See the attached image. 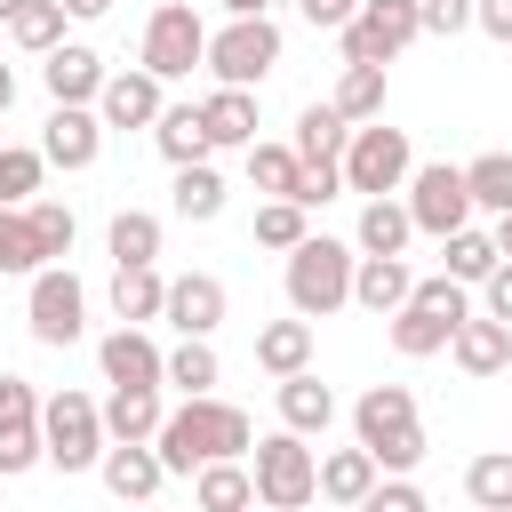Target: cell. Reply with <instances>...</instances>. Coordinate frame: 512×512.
I'll list each match as a JSON object with an SVG mask.
<instances>
[{
  "label": "cell",
  "instance_id": "cell-50",
  "mask_svg": "<svg viewBox=\"0 0 512 512\" xmlns=\"http://www.w3.org/2000/svg\"><path fill=\"white\" fill-rule=\"evenodd\" d=\"M480 312L512 328V264H496V272H488V288H480Z\"/></svg>",
  "mask_w": 512,
  "mask_h": 512
},
{
  "label": "cell",
  "instance_id": "cell-27",
  "mask_svg": "<svg viewBox=\"0 0 512 512\" xmlns=\"http://www.w3.org/2000/svg\"><path fill=\"white\" fill-rule=\"evenodd\" d=\"M160 424H168L160 392H112L104 400V440L112 448H144V440H160Z\"/></svg>",
  "mask_w": 512,
  "mask_h": 512
},
{
  "label": "cell",
  "instance_id": "cell-39",
  "mask_svg": "<svg viewBox=\"0 0 512 512\" xmlns=\"http://www.w3.org/2000/svg\"><path fill=\"white\" fill-rule=\"evenodd\" d=\"M464 496H472L480 512H512V448L472 456V464H464Z\"/></svg>",
  "mask_w": 512,
  "mask_h": 512
},
{
  "label": "cell",
  "instance_id": "cell-36",
  "mask_svg": "<svg viewBox=\"0 0 512 512\" xmlns=\"http://www.w3.org/2000/svg\"><path fill=\"white\" fill-rule=\"evenodd\" d=\"M352 128H368V120H384V64H344V80H336V96H328Z\"/></svg>",
  "mask_w": 512,
  "mask_h": 512
},
{
  "label": "cell",
  "instance_id": "cell-37",
  "mask_svg": "<svg viewBox=\"0 0 512 512\" xmlns=\"http://www.w3.org/2000/svg\"><path fill=\"white\" fill-rule=\"evenodd\" d=\"M296 176H304V160L288 152V144H248V184L264 192V200H296Z\"/></svg>",
  "mask_w": 512,
  "mask_h": 512
},
{
  "label": "cell",
  "instance_id": "cell-45",
  "mask_svg": "<svg viewBox=\"0 0 512 512\" xmlns=\"http://www.w3.org/2000/svg\"><path fill=\"white\" fill-rule=\"evenodd\" d=\"M24 216H32V232H40V256H48V264H64V256H72V240H80L72 208H64V200H32Z\"/></svg>",
  "mask_w": 512,
  "mask_h": 512
},
{
  "label": "cell",
  "instance_id": "cell-32",
  "mask_svg": "<svg viewBox=\"0 0 512 512\" xmlns=\"http://www.w3.org/2000/svg\"><path fill=\"white\" fill-rule=\"evenodd\" d=\"M216 376H224L216 344H208V336H176V352H168V392H184V400H208V392H216Z\"/></svg>",
  "mask_w": 512,
  "mask_h": 512
},
{
  "label": "cell",
  "instance_id": "cell-44",
  "mask_svg": "<svg viewBox=\"0 0 512 512\" xmlns=\"http://www.w3.org/2000/svg\"><path fill=\"white\" fill-rule=\"evenodd\" d=\"M416 312H432V320H448V328H464L480 304H472V288L464 280H448V272H432V280H416V296H408Z\"/></svg>",
  "mask_w": 512,
  "mask_h": 512
},
{
  "label": "cell",
  "instance_id": "cell-51",
  "mask_svg": "<svg viewBox=\"0 0 512 512\" xmlns=\"http://www.w3.org/2000/svg\"><path fill=\"white\" fill-rule=\"evenodd\" d=\"M472 32H488V40L512 48V0H472Z\"/></svg>",
  "mask_w": 512,
  "mask_h": 512
},
{
  "label": "cell",
  "instance_id": "cell-34",
  "mask_svg": "<svg viewBox=\"0 0 512 512\" xmlns=\"http://www.w3.org/2000/svg\"><path fill=\"white\" fill-rule=\"evenodd\" d=\"M440 248H448V264H440V272H448V280H464V288H488V272L504 264V256H496V232H480V224L448 232Z\"/></svg>",
  "mask_w": 512,
  "mask_h": 512
},
{
  "label": "cell",
  "instance_id": "cell-2",
  "mask_svg": "<svg viewBox=\"0 0 512 512\" xmlns=\"http://www.w3.org/2000/svg\"><path fill=\"white\" fill-rule=\"evenodd\" d=\"M352 440L376 456L384 480H408L424 464V424H416V392L408 384H368L352 400Z\"/></svg>",
  "mask_w": 512,
  "mask_h": 512
},
{
  "label": "cell",
  "instance_id": "cell-31",
  "mask_svg": "<svg viewBox=\"0 0 512 512\" xmlns=\"http://www.w3.org/2000/svg\"><path fill=\"white\" fill-rule=\"evenodd\" d=\"M192 504L200 512H256V472L248 464H200L192 472Z\"/></svg>",
  "mask_w": 512,
  "mask_h": 512
},
{
  "label": "cell",
  "instance_id": "cell-6",
  "mask_svg": "<svg viewBox=\"0 0 512 512\" xmlns=\"http://www.w3.org/2000/svg\"><path fill=\"white\" fill-rule=\"evenodd\" d=\"M280 24L272 16H224V32H208V72L216 88H264L280 72Z\"/></svg>",
  "mask_w": 512,
  "mask_h": 512
},
{
  "label": "cell",
  "instance_id": "cell-9",
  "mask_svg": "<svg viewBox=\"0 0 512 512\" xmlns=\"http://www.w3.org/2000/svg\"><path fill=\"white\" fill-rule=\"evenodd\" d=\"M400 200H408V216H416L424 240H448V232L472 224V184H464L456 160H416V176H408Z\"/></svg>",
  "mask_w": 512,
  "mask_h": 512
},
{
  "label": "cell",
  "instance_id": "cell-43",
  "mask_svg": "<svg viewBox=\"0 0 512 512\" xmlns=\"http://www.w3.org/2000/svg\"><path fill=\"white\" fill-rule=\"evenodd\" d=\"M0 272H48V256H40V232H32V216L24 208H0Z\"/></svg>",
  "mask_w": 512,
  "mask_h": 512
},
{
  "label": "cell",
  "instance_id": "cell-17",
  "mask_svg": "<svg viewBox=\"0 0 512 512\" xmlns=\"http://www.w3.org/2000/svg\"><path fill=\"white\" fill-rule=\"evenodd\" d=\"M160 112H168V96H160V80L144 64L136 72H112L104 96H96V120L104 128H160Z\"/></svg>",
  "mask_w": 512,
  "mask_h": 512
},
{
  "label": "cell",
  "instance_id": "cell-35",
  "mask_svg": "<svg viewBox=\"0 0 512 512\" xmlns=\"http://www.w3.org/2000/svg\"><path fill=\"white\" fill-rule=\"evenodd\" d=\"M384 336H392V352H400V360H432V352H448V344H456V328H448V320H432V312H416V304H400V312L384 320Z\"/></svg>",
  "mask_w": 512,
  "mask_h": 512
},
{
  "label": "cell",
  "instance_id": "cell-28",
  "mask_svg": "<svg viewBox=\"0 0 512 512\" xmlns=\"http://www.w3.org/2000/svg\"><path fill=\"white\" fill-rule=\"evenodd\" d=\"M152 144H160V160L168 168H200L216 144H208V120H200V104H168L160 112V128H152Z\"/></svg>",
  "mask_w": 512,
  "mask_h": 512
},
{
  "label": "cell",
  "instance_id": "cell-42",
  "mask_svg": "<svg viewBox=\"0 0 512 512\" xmlns=\"http://www.w3.org/2000/svg\"><path fill=\"white\" fill-rule=\"evenodd\" d=\"M464 184H472V208L512 216V152H480V160H464Z\"/></svg>",
  "mask_w": 512,
  "mask_h": 512
},
{
  "label": "cell",
  "instance_id": "cell-16",
  "mask_svg": "<svg viewBox=\"0 0 512 512\" xmlns=\"http://www.w3.org/2000/svg\"><path fill=\"white\" fill-rule=\"evenodd\" d=\"M104 80H112V72H104V56H96L88 40H64V48L40 64L48 104H96V96H104Z\"/></svg>",
  "mask_w": 512,
  "mask_h": 512
},
{
  "label": "cell",
  "instance_id": "cell-29",
  "mask_svg": "<svg viewBox=\"0 0 512 512\" xmlns=\"http://www.w3.org/2000/svg\"><path fill=\"white\" fill-rule=\"evenodd\" d=\"M104 248H112V272H144V264H160V216H152V208H120L112 232H104Z\"/></svg>",
  "mask_w": 512,
  "mask_h": 512
},
{
  "label": "cell",
  "instance_id": "cell-10",
  "mask_svg": "<svg viewBox=\"0 0 512 512\" xmlns=\"http://www.w3.org/2000/svg\"><path fill=\"white\" fill-rule=\"evenodd\" d=\"M24 320H32V344H48V352H64V344H80V336H88V288L72 280V264L32 272Z\"/></svg>",
  "mask_w": 512,
  "mask_h": 512
},
{
  "label": "cell",
  "instance_id": "cell-20",
  "mask_svg": "<svg viewBox=\"0 0 512 512\" xmlns=\"http://www.w3.org/2000/svg\"><path fill=\"white\" fill-rule=\"evenodd\" d=\"M344 144H352V120H344L336 104H304V112H296L288 152H296L304 168H344Z\"/></svg>",
  "mask_w": 512,
  "mask_h": 512
},
{
  "label": "cell",
  "instance_id": "cell-18",
  "mask_svg": "<svg viewBox=\"0 0 512 512\" xmlns=\"http://www.w3.org/2000/svg\"><path fill=\"white\" fill-rule=\"evenodd\" d=\"M272 400H280V432H296V440H320V432L336 424V392H328L312 368H304V376H280Z\"/></svg>",
  "mask_w": 512,
  "mask_h": 512
},
{
  "label": "cell",
  "instance_id": "cell-13",
  "mask_svg": "<svg viewBox=\"0 0 512 512\" xmlns=\"http://www.w3.org/2000/svg\"><path fill=\"white\" fill-rule=\"evenodd\" d=\"M40 160L64 168V176L96 168V160H104V120H96V104H48V120H40Z\"/></svg>",
  "mask_w": 512,
  "mask_h": 512
},
{
  "label": "cell",
  "instance_id": "cell-57",
  "mask_svg": "<svg viewBox=\"0 0 512 512\" xmlns=\"http://www.w3.org/2000/svg\"><path fill=\"white\" fill-rule=\"evenodd\" d=\"M256 512H264V504H256Z\"/></svg>",
  "mask_w": 512,
  "mask_h": 512
},
{
  "label": "cell",
  "instance_id": "cell-47",
  "mask_svg": "<svg viewBox=\"0 0 512 512\" xmlns=\"http://www.w3.org/2000/svg\"><path fill=\"white\" fill-rule=\"evenodd\" d=\"M352 512H432V504H424V488H416V480H376V496H368V504H352Z\"/></svg>",
  "mask_w": 512,
  "mask_h": 512
},
{
  "label": "cell",
  "instance_id": "cell-41",
  "mask_svg": "<svg viewBox=\"0 0 512 512\" xmlns=\"http://www.w3.org/2000/svg\"><path fill=\"white\" fill-rule=\"evenodd\" d=\"M304 240H312V208H296V200H264V208H256V248L296 256Z\"/></svg>",
  "mask_w": 512,
  "mask_h": 512
},
{
  "label": "cell",
  "instance_id": "cell-55",
  "mask_svg": "<svg viewBox=\"0 0 512 512\" xmlns=\"http://www.w3.org/2000/svg\"><path fill=\"white\" fill-rule=\"evenodd\" d=\"M8 104H16V64H0V120H8Z\"/></svg>",
  "mask_w": 512,
  "mask_h": 512
},
{
  "label": "cell",
  "instance_id": "cell-40",
  "mask_svg": "<svg viewBox=\"0 0 512 512\" xmlns=\"http://www.w3.org/2000/svg\"><path fill=\"white\" fill-rule=\"evenodd\" d=\"M64 24H72V16H64L56 0H32V8H24L16 24H8V40H16L24 56H40V64H48V56L64 48Z\"/></svg>",
  "mask_w": 512,
  "mask_h": 512
},
{
  "label": "cell",
  "instance_id": "cell-46",
  "mask_svg": "<svg viewBox=\"0 0 512 512\" xmlns=\"http://www.w3.org/2000/svg\"><path fill=\"white\" fill-rule=\"evenodd\" d=\"M416 16H424V32H432V40L472 32V0H416Z\"/></svg>",
  "mask_w": 512,
  "mask_h": 512
},
{
  "label": "cell",
  "instance_id": "cell-7",
  "mask_svg": "<svg viewBox=\"0 0 512 512\" xmlns=\"http://www.w3.org/2000/svg\"><path fill=\"white\" fill-rule=\"evenodd\" d=\"M408 176H416V144H408V128H384V120L352 128V144H344V192H360V200H392V192H408Z\"/></svg>",
  "mask_w": 512,
  "mask_h": 512
},
{
  "label": "cell",
  "instance_id": "cell-48",
  "mask_svg": "<svg viewBox=\"0 0 512 512\" xmlns=\"http://www.w3.org/2000/svg\"><path fill=\"white\" fill-rule=\"evenodd\" d=\"M336 192H344V168H304L296 176V208H328Z\"/></svg>",
  "mask_w": 512,
  "mask_h": 512
},
{
  "label": "cell",
  "instance_id": "cell-56",
  "mask_svg": "<svg viewBox=\"0 0 512 512\" xmlns=\"http://www.w3.org/2000/svg\"><path fill=\"white\" fill-rule=\"evenodd\" d=\"M24 8H32V0H0V24H16V16H24Z\"/></svg>",
  "mask_w": 512,
  "mask_h": 512
},
{
  "label": "cell",
  "instance_id": "cell-33",
  "mask_svg": "<svg viewBox=\"0 0 512 512\" xmlns=\"http://www.w3.org/2000/svg\"><path fill=\"white\" fill-rule=\"evenodd\" d=\"M168 208L184 216V224H216L224 216V176L200 160V168H176V184H168Z\"/></svg>",
  "mask_w": 512,
  "mask_h": 512
},
{
  "label": "cell",
  "instance_id": "cell-3",
  "mask_svg": "<svg viewBox=\"0 0 512 512\" xmlns=\"http://www.w3.org/2000/svg\"><path fill=\"white\" fill-rule=\"evenodd\" d=\"M352 272H360V248L312 232V240L288 256V272H280L288 312H296V320H328V312H344V304H352Z\"/></svg>",
  "mask_w": 512,
  "mask_h": 512
},
{
  "label": "cell",
  "instance_id": "cell-19",
  "mask_svg": "<svg viewBox=\"0 0 512 512\" xmlns=\"http://www.w3.org/2000/svg\"><path fill=\"white\" fill-rule=\"evenodd\" d=\"M96 480H104L120 504H152V496L168 488V464H160V448H152V440H144V448H104Z\"/></svg>",
  "mask_w": 512,
  "mask_h": 512
},
{
  "label": "cell",
  "instance_id": "cell-4",
  "mask_svg": "<svg viewBox=\"0 0 512 512\" xmlns=\"http://www.w3.org/2000/svg\"><path fill=\"white\" fill-rule=\"evenodd\" d=\"M40 440H48V464L56 472H96L104 464V400H88V392H48L40 400Z\"/></svg>",
  "mask_w": 512,
  "mask_h": 512
},
{
  "label": "cell",
  "instance_id": "cell-24",
  "mask_svg": "<svg viewBox=\"0 0 512 512\" xmlns=\"http://www.w3.org/2000/svg\"><path fill=\"white\" fill-rule=\"evenodd\" d=\"M376 480H384V472H376V456H368L360 440H352V448H328V456H320V496H328L336 512L368 504V496H376Z\"/></svg>",
  "mask_w": 512,
  "mask_h": 512
},
{
  "label": "cell",
  "instance_id": "cell-1",
  "mask_svg": "<svg viewBox=\"0 0 512 512\" xmlns=\"http://www.w3.org/2000/svg\"><path fill=\"white\" fill-rule=\"evenodd\" d=\"M152 448H160L168 480H192L200 464H248L256 424H248V408H232V400H216V392H208V400H176Z\"/></svg>",
  "mask_w": 512,
  "mask_h": 512
},
{
  "label": "cell",
  "instance_id": "cell-49",
  "mask_svg": "<svg viewBox=\"0 0 512 512\" xmlns=\"http://www.w3.org/2000/svg\"><path fill=\"white\" fill-rule=\"evenodd\" d=\"M296 16H304L312 32H344V24L360 16V0H296Z\"/></svg>",
  "mask_w": 512,
  "mask_h": 512
},
{
  "label": "cell",
  "instance_id": "cell-5",
  "mask_svg": "<svg viewBox=\"0 0 512 512\" xmlns=\"http://www.w3.org/2000/svg\"><path fill=\"white\" fill-rule=\"evenodd\" d=\"M248 472H256V504H264V512H304V504L320 496V456H312V440H296V432H264V440L248 448Z\"/></svg>",
  "mask_w": 512,
  "mask_h": 512
},
{
  "label": "cell",
  "instance_id": "cell-52",
  "mask_svg": "<svg viewBox=\"0 0 512 512\" xmlns=\"http://www.w3.org/2000/svg\"><path fill=\"white\" fill-rule=\"evenodd\" d=\"M56 8H64V16H72V24H96V16H104V8H112V0H56Z\"/></svg>",
  "mask_w": 512,
  "mask_h": 512
},
{
  "label": "cell",
  "instance_id": "cell-53",
  "mask_svg": "<svg viewBox=\"0 0 512 512\" xmlns=\"http://www.w3.org/2000/svg\"><path fill=\"white\" fill-rule=\"evenodd\" d=\"M224 16H272V0H224Z\"/></svg>",
  "mask_w": 512,
  "mask_h": 512
},
{
  "label": "cell",
  "instance_id": "cell-23",
  "mask_svg": "<svg viewBox=\"0 0 512 512\" xmlns=\"http://www.w3.org/2000/svg\"><path fill=\"white\" fill-rule=\"evenodd\" d=\"M408 240H416V216H408L400 192L392 200H360V224H352V248L360 256H408Z\"/></svg>",
  "mask_w": 512,
  "mask_h": 512
},
{
  "label": "cell",
  "instance_id": "cell-38",
  "mask_svg": "<svg viewBox=\"0 0 512 512\" xmlns=\"http://www.w3.org/2000/svg\"><path fill=\"white\" fill-rule=\"evenodd\" d=\"M40 176H48L40 144H0V208H32L40 200Z\"/></svg>",
  "mask_w": 512,
  "mask_h": 512
},
{
  "label": "cell",
  "instance_id": "cell-12",
  "mask_svg": "<svg viewBox=\"0 0 512 512\" xmlns=\"http://www.w3.org/2000/svg\"><path fill=\"white\" fill-rule=\"evenodd\" d=\"M48 464V440H40V392L24 376H0V480Z\"/></svg>",
  "mask_w": 512,
  "mask_h": 512
},
{
  "label": "cell",
  "instance_id": "cell-11",
  "mask_svg": "<svg viewBox=\"0 0 512 512\" xmlns=\"http://www.w3.org/2000/svg\"><path fill=\"white\" fill-rule=\"evenodd\" d=\"M408 40H424V16H416V0H360V16L336 32L344 64H392Z\"/></svg>",
  "mask_w": 512,
  "mask_h": 512
},
{
  "label": "cell",
  "instance_id": "cell-8",
  "mask_svg": "<svg viewBox=\"0 0 512 512\" xmlns=\"http://www.w3.org/2000/svg\"><path fill=\"white\" fill-rule=\"evenodd\" d=\"M160 88L168 80H192V64H208V24H200V8L192 0H160L152 8V24H144V56H136Z\"/></svg>",
  "mask_w": 512,
  "mask_h": 512
},
{
  "label": "cell",
  "instance_id": "cell-26",
  "mask_svg": "<svg viewBox=\"0 0 512 512\" xmlns=\"http://www.w3.org/2000/svg\"><path fill=\"white\" fill-rule=\"evenodd\" d=\"M256 368H264L272 384H280V376H304V368H312V320H296V312H288V320H264V328H256Z\"/></svg>",
  "mask_w": 512,
  "mask_h": 512
},
{
  "label": "cell",
  "instance_id": "cell-22",
  "mask_svg": "<svg viewBox=\"0 0 512 512\" xmlns=\"http://www.w3.org/2000/svg\"><path fill=\"white\" fill-rule=\"evenodd\" d=\"M448 360H456L464 376H480V384H488V376H504V368H512V328H504V320H488V312H472V320L456 328Z\"/></svg>",
  "mask_w": 512,
  "mask_h": 512
},
{
  "label": "cell",
  "instance_id": "cell-30",
  "mask_svg": "<svg viewBox=\"0 0 512 512\" xmlns=\"http://www.w3.org/2000/svg\"><path fill=\"white\" fill-rule=\"evenodd\" d=\"M168 312V280H160V264H144V272H112V320L120 328H144V320H160Z\"/></svg>",
  "mask_w": 512,
  "mask_h": 512
},
{
  "label": "cell",
  "instance_id": "cell-15",
  "mask_svg": "<svg viewBox=\"0 0 512 512\" xmlns=\"http://www.w3.org/2000/svg\"><path fill=\"white\" fill-rule=\"evenodd\" d=\"M224 304H232V296H224V280H216V272H176V280H168V312H160V320H168L176 336H216V328H224Z\"/></svg>",
  "mask_w": 512,
  "mask_h": 512
},
{
  "label": "cell",
  "instance_id": "cell-14",
  "mask_svg": "<svg viewBox=\"0 0 512 512\" xmlns=\"http://www.w3.org/2000/svg\"><path fill=\"white\" fill-rule=\"evenodd\" d=\"M96 368H104L112 392H168V352H160L144 328H112V336L96 344Z\"/></svg>",
  "mask_w": 512,
  "mask_h": 512
},
{
  "label": "cell",
  "instance_id": "cell-54",
  "mask_svg": "<svg viewBox=\"0 0 512 512\" xmlns=\"http://www.w3.org/2000/svg\"><path fill=\"white\" fill-rule=\"evenodd\" d=\"M488 232H496V256H504V264H512V216H496V224H488Z\"/></svg>",
  "mask_w": 512,
  "mask_h": 512
},
{
  "label": "cell",
  "instance_id": "cell-25",
  "mask_svg": "<svg viewBox=\"0 0 512 512\" xmlns=\"http://www.w3.org/2000/svg\"><path fill=\"white\" fill-rule=\"evenodd\" d=\"M200 120H208V144H216V152H248V144H256V88H216V96H200Z\"/></svg>",
  "mask_w": 512,
  "mask_h": 512
},
{
  "label": "cell",
  "instance_id": "cell-21",
  "mask_svg": "<svg viewBox=\"0 0 512 512\" xmlns=\"http://www.w3.org/2000/svg\"><path fill=\"white\" fill-rule=\"evenodd\" d=\"M408 296H416V272H408V256H360V272H352V304H360V312L392 320Z\"/></svg>",
  "mask_w": 512,
  "mask_h": 512
}]
</instances>
